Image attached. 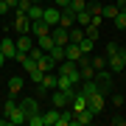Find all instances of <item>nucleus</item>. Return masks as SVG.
Here are the masks:
<instances>
[{
	"instance_id": "6e6552de",
	"label": "nucleus",
	"mask_w": 126,
	"mask_h": 126,
	"mask_svg": "<svg viewBox=\"0 0 126 126\" xmlns=\"http://www.w3.org/2000/svg\"><path fill=\"white\" fill-rule=\"evenodd\" d=\"M93 112L90 109H79V112H73V126H90L93 123Z\"/></svg>"
},
{
	"instance_id": "393cba45",
	"label": "nucleus",
	"mask_w": 126,
	"mask_h": 126,
	"mask_svg": "<svg viewBox=\"0 0 126 126\" xmlns=\"http://www.w3.org/2000/svg\"><path fill=\"white\" fill-rule=\"evenodd\" d=\"M67 36H70V42H81L87 34H84V28H81V25H79V28L73 25V28H67Z\"/></svg>"
},
{
	"instance_id": "c756f323",
	"label": "nucleus",
	"mask_w": 126,
	"mask_h": 126,
	"mask_svg": "<svg viewBox=\"0 0 126 126\" xmlns=\"http://www.w3.org/2000/svg\"><path fill=\"white\" fill-rule=\"evenodd\" d=\"M67 9H70L73 14H79V11H84V9H87V0H70Z\"/></svg>"
},
{
	"instance_id": "0eeeda50",
	"label": "nucleus",
	"mask_w": 126,
	"mask_h": 126,
	"mask_svg": "<svg viewBox=\"0 0 126 126\" xmlns=\"http://www.w3.org/2000/svg\"><path fill=\"white\" fill-rule=\"evenodd\" d=\"M107 67L112 73H121L123 70V59H121V50H112V53H107Z\"/></svg>"
},
{
	"instance_id": "a19ab883",
	"label": "nucleus",
	"mask_w": 126,
	"mask_h": 126,
	"mask_svg": "<svg viewBox=\"0 0 126 126\" xmlns=\"http://www.w3.org/2000/svg\"><path fill=\"white\" fill-rule=\"evenodd\" d=\"M0 104H3V98H0Z\"/></svg>"
},
{
	"instance_id": "79ce46f5",
	"label": "nucleus",
	"mask_w": 126,
	"mask_h": 126,
	"mask_svg": "<svg viewBox=\"0 0 126 126\" xmlns=\"http://www.w3.org/2000/svg\"><path fill=\"white\" fill-rule=\"evenodd\" d=\"M0 42H3V39H0Z\"/></svg>"
},
{
	"instance_id": "c85d7f7f",
	"label": "nucleus",
	"mask_w": 126,
	"mask_h": 126,
	"mask_svg": "<svg viewBox=\"0 0 126 126\" xmlns=\"http://www.w3.org/2000/svg\"><path fill=\"white\" fill-rule=\"evenodd\" d=\"M79 48H81V53H87V56H90V53H93V48H95V39H90V36H84V39L79 42Z\"/></svg>"
},
{
	"instance_id": "4468645a",
	"label": "nucleus",
	"mask_w": 126,
	"mask_h": 126,
	"mask_svg": "<svg viewBox=\"0 0 126 126\" xmlns=\"http://www.w3.org/2000/svg\"><path fill=\"white\" fill-rule=\"evenodd\" d=\"M70 109L73 112H79V109H87V95L76 87V95H73V101H70Z\"/></svg>"
},
{
	"instance_id": "ea45409f",
	"label": "nucleus",
	"mask_w": 126,
	"mask_h": 126,
	"mask_svg": "<svg viewBox=\"0 0 126 126\" xmlns=\"http://www.w3.org/2000/svg\"><path fill=\"white\" fill-rule=\"evenodd\" d=\"M31 3H45V0H31Z\"/></svg>"
},
{
	"instance_id": "aec40b11",
	"label": "nucleus",
	"mask_w": 126,
	"mask_h": 126,
	"mask_svg": "<svg viewBox=\"0 0 126 126\" xmlns=\"http://www.w3.org/2000/svg\"><path fill=\"white\" fill-rule=\"evenodd\" d=\"M9 95H23V79H20V76H11L9 79Z\"/></svg>"
},
{
	"instance_id": "5701e85b",
	"label": "nucleus",
	"mask_w": 126,
	"mask_h": 126,
	"mask_svg": "<svg viewBox=\"0 0 126 126\" xmlns=\"http://www.w3.org/2000/svg\"><path fill=\"white\" fill-rule=\"evenodd\" d=\"M56 90H76V84H73L70 76H62V73H59V79H56Z\"/></svg>"
},
{
	"instance_id": "f8f14e48",
	"label": "nucleus",
	"mask_w": 126,
	"mask_h": 126,
	"mask_svg": "<svg viewBox=\"0 0 126 126\" xmlns=\"http://www.w3.org/2000/svg\"><path fill=\"white\" fill-rule=\"evenodd\" d=\"M0 53H3L6 59H17V45H14V39L3 36V42H0Z\"/></svg>"
},
{
	"instance_id": "4c0bfd02",
	"label": "nucleus",
	"mask_w": 126,
	"mask_h": 126,
	"mask_svg": "<svg viewBox=\"0 0 126 126\" xmlns=\"http://www.w3.org/2000/svg\"><path fill=\"white\" fill-rule=\"evenodd\" d=\"M3 64H6V56H3V53H0V70H3Z\"/></svg>"
},
{
	"instance_id": "b1692460",
	"label": "nucleus",
	"mask_w": 126,
	"mask_h": 126,
	"mask_svg": "<svg viewBox=\"0 0 126 126\" xmlns=\"http://www.w3.org/2000/svg\"><path fill=\"white\" fill-rule=\"evenodd\" d=\"M34 42H36V45H39L42 50H45V53H48V50H50V48H53V45H56V42H53V39H50V34H45V36H36V39H34Z\"/></svg>"
},
{
	"instance_id": "dca6fc26",
	"label": "nucleus",
	"mask_w": 126,
	"mask_h": 126,
	"mask_svg": "<svg viewBox=\"0 0 126 126\" xmlns=\"http://www.w3.org/2000/svg\"><path fill=\"white\" fill-rule=\"evenodd\" d=\"M31 34L34 36H45V34H50V25L45 20H31Z\"/></svg>"
},
{
	"instance_id": "f03ea898",
	"label": "nucleus",
	"mask_w": 126,
	"mask_h": 126,
	"mask_svg": "<svg viewBox=\"0 0 126 126\" xmlns=\"http://www.w3.org/2000/svg\"><path fill=\"white\" fill-rule=\"evenodd\" d=\"M95 81H98V87H101V93L104 95H109V90H112V70L109 67H101V70H95Z\"/></svg>"
},
{
	"instance_id": "423d86ee",
	"label": "nucleus",
	"mask_w": 126,
	"mask_h": 126,
	"mask_svg": "<svg viewBox=\"0 0 126 126\" xmlns=\"http://www.w3.org/2000/svg\"><path fill=\"white\" fill-rule=\"evenodd\" d=\"M17 104L25 109L28 115H34V112H39V101L34 98V95H23V98H17Z\"/></svg>"
},
{
	"instance_id": "e433bc0d",
	"label": "nucleus",
	"mask_w": 126,
	"mask_h": 126,
	"mask_svg": "<svg viewBox=\"0 0 126 126\" xmlns=\"http://www.w3.org/2000/svg\"><path fill=\"white\" fill-rule=\"evenodd\" d=\"M6 3H9V9H17V3H20V0H6Z\"/></svg>"
},
{
	"instance_id": "58836bf2",
	"label": "nucleus",
	"mask_w": 126,
	"mask_h": 126,
	"mask_svg": "<svg viewBox=\"0 0 126 126\" xmlns=\"http://www.w3.org/2000/svg\"><path fill=\"white\" fill-rule=\"evenodd\" d=\"M115 3H118V6H126V0H115Z\"/></svg>"
},
{
	"instance_id": "2eb2a0df",
	"label": "nucleus",
	"mask_w": 126,
	"mask_h": 126,
	"mask_svg": "<svg viewBox=\"0 0 126 126\" xmlns=\"http://www.w3.org/2000/svg\"><path fill=\"white\" fill-rule=\"evenodd\" d=\"M81 56H84V53H81L79 42H67V45H64V59H73V62H79Z\"/></svg>"
},
{
	"instance_id": "a878e982",
	"label": "nucleus",
	"mask_w": 126,
	"mask_h": 126,
	"mask_svg": "<svg viewBox=\"0 0 126 126\" xmlns=\"http://www.w3.org/2000/svg\"><path fill=\"white\" fill-rule=\"evenodd\" d=\"M48 56H50V59H53V62L59 64V62L64 59V45H53V48L48 50Z\"/></svg>"
},
{
	"instance_id": "39448f33",
	"label": "nucleus",
	"mask_w": 126,
	"mask_h": 126,
	"mask_svg": "<svg viewBox=\"0 0 126 126\" xmlns=\"http://www.w3.org/2000/svg\"><path fill=\"white\" fill-rule=\"evenodd\" d=\"M14 31H20V34H31V20H28L25 11H17V17H14Z\"/></svg>"
},
{
	"instance_id": "7ed1b4c3",
	"label": "nucleus",
	"mask_w": 126,
	"mask_h": 126,
	"mask_svg": "<svg viewBox=\"0 0 126 126\" xmlns=\"http://www.w3.org/2000/svg\"><path fill=\"white\" fill-rule=\"evenodd\" d=\"M56 73L50 70V73H45V76H42V81H36V95H48L50 90H56Z\"/></svg>"
},
{
	"instance_id": "20e7f679",
	"label": "nucleus",
	"mask_w": 126,
	"mask_h": 126,
	"mask_svg": "<svg viewBox=\"0 0 126 126\" xmlns=\"http://www.w3.org/2000/svg\"><path fill=\"white\" fill-rule=\"evenodd\" d=\"M87 109H90L93 115H101V112H104V93L87 95Z\"/></svg>"
},
{
	"instance_id": "1a4fd4ad",
	"label": "nucleus",
	"mask_w": 126,
	"mask_h": 126,
	"mask_svg": "<svg viewBox=\"0 0 126 126\" xmlns=\"http://www.w3.org/2000/svg\"><path fill=\"white\" fill-rule=\"evenodd\" d=\"M25 121H28V112H25V109L17 104V107L11 109V115H9V123H11V126H23Z\"/></svg>"
},
{
	"instance_id": "ddd939ff",
	"label": "nucleus",
	"mask_w": 126,
	"mask_h": 126,
	"mask_svg": "<svg viewBox=\"0 0 126 126\" xmlns=\"http://www.w3.org/2000/svg\"><path fill=\"white\" fill-rule=\"evenodd\" d=\"M59 14H62V9H56V6H45V14H42V20L53 28V25H59Z\"/></svg>"
},
{
	"instance_id": "72a5a7b5",
	"label": "nucleus",
	"mask_w": 126,
	"mask_h": 126,
	"mask_svg": "<svg viewBox=\"0 0 126 126\" xmlns=\"http://www.w3.org/2000/svg\"><path fill=\"white\" fill-rule=\"evenodd\" d=\"M53 6H56V9H67L70 0H53Z\"/></svg>"
},
{
	"instance_id": "6ab92c4d",
	"label": "nucleus",
	"mask_w": 126,
	"mask_h": 126,
	"mask_svg": "<svg viewBox=\"0 0 126 126\" xmlns=\"http://www.w3.org/2000/svg\"><path fill=\"white\" fill-rule=\"evenodd\" d=\"M118 11H121V6L112 0L109 6H104V9H101V17H104V20H115V17H118Z\"/></svg>"
},
{
	"instance_id": "9d476101",
	"label": "nucleus",
	"mask_w": 126,
	"mask_h": 126,
	"mask_svg": "<svg viewBox=\"0 0 126 126\" xmlns=\"http://www.w3.org/2000/svg\"><path fill=\"white\" fill-rule=\"evenodd\" d=\"M50 39H53L56 45H67V42H70V36H67V28H62V25H53V28H50Z\"/></svg>"
},
{
	"instance_id": "c9c22d12",
	"label": "nucleus",
	"mask_w": 126,
	"mask_h": 126,
	"mask_svg": "<svg viewBox=\"0 0 126 126\" xmlns=\"http://www.w3.org/2000/svg\"><path fill=\"white\" fill-rule=\"evenodd\" d=\"M6 11H9V3H6V0H0V17H3Z\"/></svg>"
},
{
	"instance_id": "f3484780",
	"label": "nucleus",
	"mask_w": 126,
	"mask_h": 126,
	"mask_svg": "<svg viewBox=\"0 0 126 126\" xmlns=\"http://www.w3.org/2000/svg\"><path fill=\"white\" fill-rule=\"evenodd\" d=\"M59 25H62V28H73V25H76V14H73L70 9H62V14H59Z\"/></svg>"
},
{
	"instance_id": "f257e3e1",
	"label": "nucleus",
	"mask_w": 126,
	"mask_h": 126,
	"mask_svg": "<svg viewBox=\"0 0 126 126\" xmlns=\"http://www.w3.org/2000/svg\"><path fill=\"white\" fill-rule=\"evenodd\" d=\"M56 70L62 73V76H70L76 87L81 84V70H79V62H73V59H62V62L56 64Z\"/></svg>"
},
{
	"instance_id": "2f4dec72",
	"label": "nucleus",
	"mask_w": 126,
	"mask_h": 126,
	"mask_svg": "<svg viewBox=\"0 0 126 126\" xmlns=\"http://www.w3.org/2000/svg\"><path fill=\"white\" fill-rule=\"evenodd\" d=\"M84 34L90 36V39H98V28H95V25H87V28H84Z\"/></svg>"
},
{
	"instance_id": "9b49d317",
	"label": "nucleus",
	"mask_w": 126,
	"mask_h": 126,
	"mask_svg": "<svg viewBox=\"0 0 126 126\" xmlns=\"http://www.w3.org/2000/svg\"><path fill=\"white\" fill-rule=\"evenodd\" d=\"M14 45H17V53H28L34 48V36L31 34H20V39H14Z\"/></svg>"
},
{
	"instance_id": "a211bd4d",
	"label": "nucleus",
	"mask_w": 126,
	"mask_h": 126,
	"mask_svg": "<svg viewBox=\"0 0 126 126\" xmlns=\"http://www.w3.org/2000/svg\"><path fill=\"white\" fill-rule=\"evenodd\" d=\"M36 67H39L42 73H50V70H56V62H53L48 53H42L39 59H36Z\"/></svg>"
},
{
	"instance_id": "4be33fe9",
	"label": "nucleus",
	"mask_w": 126,
	"mask_h": 126,
	"mask_svg": "<svg viewBox=\"0 0 126 126\" xmlns=\"http://www.w3.org/2000/svg\"><path fill=\"white\" fill-rule=\"evenodd\" d=\"M59 112H62V109H56V107H50V109H45V126H56V121H59Z\"/></svg>"
},
{
	"instance_id": "f704fd0d",
	"label": "nucleus",
	"mask_w": 126,
	"mask_h": 126,
	"mask_svg": "<svg viewBox=\"0 0 126 126\" xmlns=\"http://www.w3.org/2000/svg\"><path fill=\"white\" fill-rule=\"evenodd\" d=\"M112 126H126V118H112Z\"/></svg>"
},
{
	"instance_id": "bb28decb",
	"label": "nucleus",
	"mask_w": 126,
	"mask_h": 126,
	"mask_svg": "<svg viewBox=\"0 0 126 126\" xmlns=\"http://www.w3.org/2000/svg\"><path fill=\"white\" fill-rule=\"evenodd\" d=\"M90 20H93V14L87 11V9L76 14V25H81V28H87V25H90Z\"/></svg>"
},
{
	"instance_id": "7c9ffc66",
	"label": "nucleus",
	"mask_w": 126,
	"mask_h": 126,
	"mask_svg": "<svg viewBox=\"0 0 126 126\" xmlns=\"http://www.w3.org/2000/svg\"><path fill=\"white\" fill-rule=\"evenodd\" d=\"M90 62H93V67H95V70L107 67V56H90Z\"/></svg>"
},
{
	"instance_id": "412c9836",
	"label": "nucleus",
	"mask_w": 126,
	"mask_h": 126,
	"mask_svg": "<svg viewBox=\"0 0 126 126\" xmlns=\"http://www.w3.org/2000/svg\"><path fill=\"white\" fill-rule=\"evenodd\" d=\"M17 98H20V95H9V98L0 104V107H3V109H0V115H6V118H9V115H11V109L17 107Z\"/></svg>"
},
{
	"instance_id": "473e14b6",
	"label": "nucleus",
	"mask_w": 126,
	"mask_h": 126,
	"mask_svg": "<svg viewBox=\"0 0 126 126\" xmlns=\"http://www.w3.org/2000/svg\"><path fill=\"white\" fill-rule=\"evenodd\" d=\"M123 104V95H118V93H112V107H121Z\"/></svg>"
},
{
	"instance_id": "cd10ccee",
	"label": "nucleus",
	"mask_w": 126,
	"mask_h": 126,
	"mask_svg": "<svg viewBox=\"0 0 126 126\" xmlns=\"http://www.w3.org/2000/svg\"><path fill=\"white\" fill-rule=\"evenodd\" d=\"M25 123H28V126H45V115H42V109H39V112H34V115H28Z\"/></svg>"
}]
</instances>
